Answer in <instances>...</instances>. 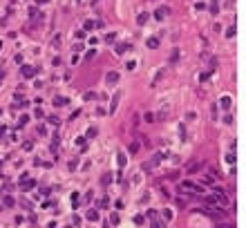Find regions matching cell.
<instances>
[{"label":"cell","mask_w":246,"mask_h":228,"mask_svg":"<svg viewBox=\"0 0 246 228\" xmlns=\"http://www.w3.org/2000/svg\"><path fill=\"white\" fill-rule=\"evenodd\" d=\"M145 217L152 221V226H154V228H161V221L157 219V210H148V215H145Z\"/></svg>","instance_id":"cell-1"},{"label":"cell","mask_w":246,"mask_h":228,"mask_svg":"<svg viewBox=\"0 0 246 228\" xmlns=\"http://www.w3.org/2000/svg\"><path fill=\"white\" fill-rule=\"evenodd\" d=\"M168 14H170V9H168V7H159L157 11H154V18H157V20H163Z\"/></svg>","instance_id":"cell-2"},{"label":"cell","mask_w":246,"mask_h":228,"mask_svg":"<svg viewBox=\"0 0 246 228\" xmlns=\"http://www.w3.org/2000/svg\"><path fill=\"white\" fill-rule=\"evenodd\" d=\"M119 101H121V92H116V94H114V99H112V105H110V112H112V114H114L116 107H119Z\"/></svg>","instance_id":"cell-3"},{"label":"cell","mask_w":246,"mask_h":228,"mask_svg":"<svg viewBox=\"0 0 246 228\" xmlns=\"http://www.w3.org/2000/svg\"><path fill=\"white\" fill-rule=\"evenodd\" d=\"M20 74L25 76V78H32V76H34V67H29V65H23V67H20Z\"/></svg>","instance_id":"cell-4"},{"label":"cell","mask_w":246,"mask_h":228,"mask_svg":"<svg viewBox=\"0 0 246 228\" xmlns=\"http://www.w3.org/2000/svg\"><path fill=\"white\" fill-rule=\"evenodd\" d=\"M145 45H148V47H150V49H157V47H159V40H157V38H148V42H145Z\"/></svg>","instance_id":"cell-5"},{"label":"cell","mask_w":246,"mask_h":228,"mask_svg":"<svg viewBox=\"0 0 246 228\" xmlns=\"http://www.w3.org/2000/svg\"><path fill=\"white\" fill-rule=\"evenodd\" d=\"M219 105L224 107V110H228V107H230V96H224V99L219 101Z\"/></svg>","instance_id":"cell-6"},{"label":"cell","mask_w":246,"mask_h":228,"mask_svg":"<svg viewBox=\"0 0 246 228\" xmlns=\"http://www.w3.org/2000/svg\"><path fill=\"white\" fill-rule=\"evenodd\" d=\"M136 150H139V143H136V141H132V143L127 145V152H130V154H136Z\"/></svg>","instance_id":"cell-7"},{"label":"cell","mask_w":246,"mask_h":228,"mask_svg":"<svg viewBox=\"0 0 246 228\" xmlns=\"http://www.w3.org/2000/svg\"><path fill=\"white\" fill-rule=\"evenodd\" d=\"M116 81H119V74H116V72H110V74H108V83H116Z\"/></svg>","instance_id":"cell-8"},{"label":"cell","mask_w":246,"mask_h":228,"mask_svg":"<svg viewBox=\"0 0 246 228\" xmlns=\"http://www.w3.org/2000/svg\"><path fill=\"white\" fill-rule=\"evenodd\" d=\"M87 219H90V221H99V212H96V210H90V212H87Z\"/></svg>","instance_id":"cell-9"},{"label":"cell","mask_w":246,"mask_h":228,"mask_svg":"<svg viewBox=\"0 0 246 228\" xmlns=\"http://www.w3.org/2000/svg\"><path fill=\"white\" fill-rule=\"evenodd\" d=\"M204 183H206V186H212V183H215V175H206V177H204Z\"/></svg>","instance_id":"cell-10"},{"label":"cell","mask_w":246,"mask_h":228,"mask_svg":"<svg viewBox=\"0 0 246 228\" xmlns=\"http://www.w3.org/2000/svg\"><path fill=\"white\" fill-rule=\"evenodd\" d=\"M103 186H108V183H112V175L110 172H105V175H103V181H101Z\"/></svg>","instance_id":"cell-11"},{"label":"cell","mask_w":246,"mask_h":228,"mask_svg":"<svg viewBox=\"0 0 246 228\" xmlns=\"http://www.w3.org/2000/svg\"><path fill=\"white\" fill-rule=\"evenodd\" d=\"M190 172H197V170H201V163H199V161H193V166H190Z\"/></svg>","instance_id":"cell-12"},{"label":"cell","mask_w":246,"mask_h":228,"mask_svg":"<svg viewBox=\"0 0 246 228\" xmlns=\"http://www.w3.org/2000/svg\"><path fill=\"white\" fill-rule=\"evenodd\" d=\"M78 203H81V197H78V194H72V206H74V208H76Z\"/></svg>","instance_id":"cell-13"},{"label":"cell","mask_w":246,"mask_h":228,"mask_svg":"<svg viewBox=\"0 0 246 228\" xmlns=\"http://www.w3.org/2000/svg\"><path fill=\"white\" fill-rule=\"evenodd\" d=\"M226 36H228V38H233V36H235V25H230L228 29H226Z\"/></svg>","instance_id":"cell-14"},{"label":"cell","mask_w":246,"mask_h":228,"mask_svg":"<svg viewBox=\"0 0 246 228\" xmlns=\"http://www.w3.org/2000/svg\"><path fill=\"white\" fill-rule=\"evenodd\" d=\"M145 23H148V14H141L139 16V25H145Z\"/></svg>","instance_id":"cell-15"},{"label":"cell","mask_w":246,"mask_h":228,"mask_svg":"<svg viewBox=\"0 0 246 228\" xmlns=\"http://www.w3.org/2000/svg\"><path fill=\"white\" fill-rule=\"evenodd\" d=\"M226 161L233 166V163H235V154H233V152H228V154H226Z\"/></svg>","instance_id":"cell-16"},{"label":"cell","mask_w":246,"mask_h":228,"mask_svg":"<svg viewBox=\"0 0 246 228\" xmlns=\"http://www.w3.org/2000/svg\"><path fill=\"white\" fill-rule=\"evenodd\" d=\"M161 215H163V219H166V221H170V219H172V212H170V210H163Z\"/></svg>","instance_id":"cell-17"},{"label":"cell","mask_w":246,"mask_h":228,"mask_svg":"<svg viewBox=\"0 0 246 228\" xmlns=\"http://www.w3.org/2000/svg\"><path fill=\"white\" fill-rule=\"evenodd\" d=\"M29 188H34V181H27V183L23 181V190H29Z\"/></svg>","instance_id":"cell-18"},{"label":"cell","mask_w":246,"mask_h":228,"mask_svg":"<svg viewBox=\"0 0 246 228\" xmlns=\"http://www.w3.org/2000/svg\"><path fill=\"white\" fill-rule=\"evenodd\" d=\"M67 103V99H54V105H65Z\"/></svg>","instance_id":"cell-19"},{"label":"cell","mask_w":246,"mask_h":228,"mask_svg":"<svg viewBox=\"0 0 246 228\" xmlns=\"http://www.w3.org/2000/svg\"><path fill=\"white\" fill-rule=\"evenodd\" d=\"M92 27H94V23H92V20H87V23H85V27H83V31H87V29H92Z\"/></svg>","instance_id":"cell-20"},{"label":"cell","mask_w":246,"mask_h":228,"mask_svg":"<svg viewBox=\"0 0 246 228\" xmlns=\"http://www.w3.org/2000/svg\"><path fill=\"white\" fill-rule=\"evenodd\" d=\"M123 166H125V157H123V154H119V168H123Z\"/></svg>","instance_id":"cell-21"},{"label":"cell","mask_w":246,"mask_h":228,"mask_svg":"<svg viewBox=\"0 0 246 228\" xmlns=\"http://www.w3.org/2000/svg\"><path fill=\"white\" fill-rule=\"evenodd\" d=\"M105 40H108V42H114V40H116V36H114V34H108V36H105Z\"/></svg>","instance_id":"cell-22"},{"label":"cell","mask_w":246,"mask_h":228,"mask_svg":"<svg viewBox=\"0 0 246 228\" xmlns=\"http://www.w3.org/2000/svg\"><path fill=\"white\" fill-rule=\"evenodd\" d=\"M85 139H83V136H78V139H76V145H81V148H83V150H85Z\"/></svg>","instance_id":"cell-23"},{"label":"cell","mask_w":246,"mask_h":228,"mask_svg":"<svg viewBox=\"0 0 246 228\" xmlns=\"http://www.w3.org/2000/svg\"><path fill=\"white\" fill-rule=\"evenodd\" d=\"M110 224H119V215H112V217H110Z\"/></svg>","instance_id":"cell-24"},{"label":"cell","mask_w":246,"mask_h":228,"mask_svg":"<svg viewBox=\"0 0 246 228\" xmlns=\"http://www.w3.org/2000/svg\"><path fill=\"white\" fill-rule=\"evenodd\" d=\"M125 49H127V45H119V47H116V51H119V54H123Z\"/></svg>","instance_id":"cell-25"},{"label":"cell","mask_w":246,"mask_h":228,"mask_svg":"<svg viewBox=\"0 0 246 228\" xmlns=\"http://www.w3.org/2000/svg\"><path fill=\"white\" fill-rule=\"evenodd\" d=\"M217 228H233L230 224H226V221H221V224H217Z\"/></svg>","instance_id":"cell-26"},{"label":"cell","mask_w":246,"mask_h":228,"mask_svg":"<svg viewBox=\"0 0 246 228\" xmlns=\"http://www.w3.org/2000/svg\"><path fill=\"white\" fill-rule=\"evenodd\" d=\"M103 228H110V226H108V224H105V226H103Z\"/></svg>","instance_id":"cell-27"},{"label":"cell","mask_w":246,"mask_h":228,"mask_svg":"<svg viewBox=\"0 0 246 228\" xmlns=\"http://www.w3.org/2000/svg\"><path fill=\"white\" fill-rule=\"evenodd\" d=\"M215 2H217V0H215Z\"/></svg>","instance_id":"cell-28"}]
</instances>
